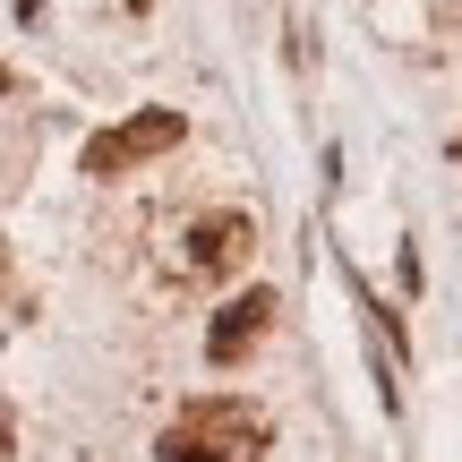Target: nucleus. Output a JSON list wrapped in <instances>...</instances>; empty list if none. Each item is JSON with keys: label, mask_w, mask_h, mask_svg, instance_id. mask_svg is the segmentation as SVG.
Returning a JSON list of instances; mask_svg holds the SVG:
<instances>
[{"label": "nucleus", "mask_w": 462, "mask_h": 462, "mask_svg": "<svg viewBox=\"0 0 462 462\" xmlns=\"http://www.w3.org/2000/svg\"><path fill=\"white\" fill-rule=\"evenodd\" d=\"M180 137H189V120L163 112V103H146V112L112 120L103 137H86V180H120V171H137V163H154V154H171Z\"/></svg>", "instance_id": "obj_2"}, {"label": "nucleus", "mask_w": 462, "mask_h": 462, "mask_svg": "<svg viewBox=\"0 0 462 462\" xmlns=\"http://www.w3.org/2000/svg\"><path fill=\"white\" fill-rule=\"evenodd\" d=\"M265 446H274V420L257 402L206 394L154 437V462H265Z\"/></svg>", "instance_id": "obj_1"}, {"label": "nucleus", "mask_w": 462, "mask_h": 462, "mask_svg": "<svg viewBox=\"0 0 462 462\" xmlns=\"http://www.w3.org/2000/svg\"><path fill=\"white\" fill-rule=\"evenodd\" d=\"M129 9H146V0H129Z\"/></svg>", "instance_id": "obj_5"}, {"label": "nucleus", "mask_w": 462, "mask_h": 462, "mask_svg": "<svg viewBox=\"0 0 462 462\" xmlns=\"http://www.w3.org/2000/svg\"><path fill=\"white\" fill-rule=\"evenodd\" d=\"M454 154H462V146H454Z\"/></svg>", "instance_id": "obj_6"}, {"label": "nucleus", "mask_w": 462, "mask_h": 462, "mask_svg": "<svg viewBox=\"0 0 462 462\" xmlns=\"http://www.w3.org/2000/svg\"><path fill=\"white\" fill-rule=\"evenodd\" d=\"M265 326H274V291L248 282L240 300H223V309H215V326H206V360H215V368H240L248 351L265 343Z\"/></svg>", "instance_id": "obj_4"}, {"label": "nucleus", "mask_w": 462, "mask_h": 462, "mask_svg": "<svg viewBox=\"0 0 462 462\" xmlns=\"http://www.w3.org/2000/svg\"><path fill=\"white\" fill-rule=\"evenodd\" d=\"M248 257H257V223H248L240 206H215V215L189 223L180 274H189V282H231V274H248Z\"/></svg>", "instance_id": "obj_3"}]
</instances>
